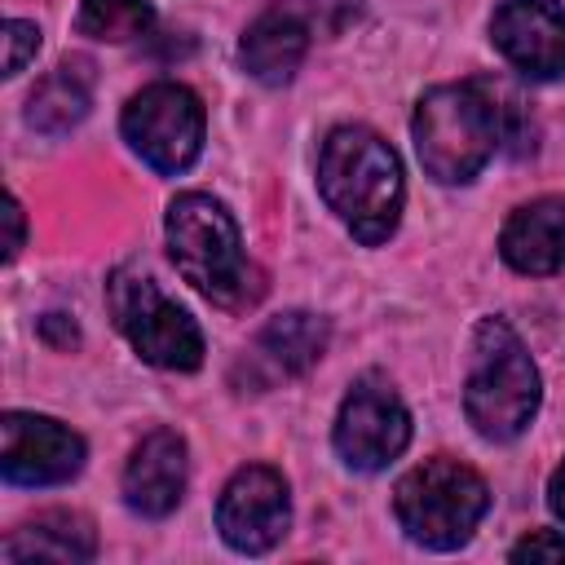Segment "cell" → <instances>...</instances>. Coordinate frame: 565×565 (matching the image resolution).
<instances>
[{
    "label": "cell",
    "instance_id": "1",
    "mask_svg": "<svg viewBox=\"0 0 565 565\" xmlns=\"http://www.w3.org/2000/svg\"><path fill=\"white\" fill-rule=\"evenodd\" d=\"M318 190L327 207L353 230V238L375 247L397 230L402 216V199H406L402 159L375 128L340 124L322 141Z\"/></svg>",
    "mask_w": 565,
    "mask_h": 565
},
{
    "label": "cell",
    "instance_id": "2",
    "mask_svg": "<svg viewBox=\"0 0 565 565\" xmlns=\"http://www.w3.org/2000/svg\"><path fill=\"white\" fill-rule=\"evenodd\" d=\"M411 137H415V154L433 181H441V185L472 181L490 163V154L503 146L499 88L486 79L428 88L415 106Z\"/></svg>",
    "mask_w": 565,
    "mask_h": 565
},
{
    "label": "cell",
    "instance_id": "3",
    "mask_svg": "<svg viewBox=\"0 0 565 565\" xmlns=\"http://www.w3.org/2000/svg\"><path fill=\"white\" fill-rule=\"evenodd\" d=\"M168 252L172 265L181 269V278L207 296L221 309H243L260 296V282L247 252H243V234L238 221L230 216V207L203 190H185L168 203Z\"/></svg>",
    "mask_w": 565,
    "mask_h": 565
},
{
    "label": "cell",
    "instance_id": "4",
    "mask_svg": "<svg viewBox=\"0 0 565 565\" xmlns=\"http://www.w3.org/2000/svg\"><path fill=\"white\" fill-rule=\"evenodd\" d=\"M539 366L503 318H481L472 331V366L463 384V415L486 441H512L539 411Z\"/></svg>",
    "mask_w": 565,
    "mask_h": 565
},
{
    "label": "cell",
    "instance_id": "5",
    "mask_svg": "<svg viewBox=\"0 0 565 565\" xmlns=\"http://www.w3.org/2000/svg\"><path fill=\"white\" fill-rule=\"evenodd\" d=\"M486 508H490V490L481 472L459 459H424L393 490V512L402 530L437 552L463 547L481 525Z\"/></svg>",
    "mask_w": 565,
    "mask_h": 565
},
{
    "label": "cell",
    "instance_id": "6",
    "mask_svg": "<svg viewBox=\"0 0 565 565\" xmlns=\"http://www.w3.org/2000/svg\"><path fill=\"white\" fill-rule=\"evenodd\" d=\"M106 300L115 313V327L124 340L163 371H194L203 362V331L199 322L172 305L150 274L141 269H115L106 282Z\"/></svg>",
    "mask_w": 565,
    "mask_h": 565
},
{
    "label": "cell",
    "instance_id": "7",
    "mask_svg": "<svg viewBox=\"0 0 565 565\" xmlns=\"http://www.w3.org/2000/svg\"><path fill=\"white\" fill-rule=\"evenodd\" d=\"M124 137L154 172H185L203 150V102L177 79L146 84L124 106Z\"/></svg>",
    "mask_w": 565,
    "mask_h": 565
},
{
    "label": "cell",
    "instance_id": "8",
    "mask_svg": "<svg viewBox=\"0 0 565 565\" xmlns=\"http://www.w3.org/2000/svg\"><path fill=\"white\" fill-rule=\"evenodd\" d=\"M335 455L358 468V472H380L388 468L406 441H411V411L402 406L397 388L380 375H362L349 397L340 402V415H335Z\"/></svg>",
    "mask_w": 565,
    "mask_h": 565
},
{
    "label": "cell",
    "instance_id": "9",
    "mask_svg": "<svg viewBox=\"0 0 565 565\" xmlns=\"http://www.w3.org/2000/svg\"><path fill=\"white\" fill-rule=\"evenodd\" d=\"M287 525H291V494L278 468L247 463L225 481L216 499V530L234 552L260 556L287 534Z\"/></svg>",
    "mask_w": 565,
    "mask_h": 565
},
{
    "label": "cell",
    "instance_id": "10",
    "mask_svg": "<svg viewBox=\"0 0 565 565\" xmlns=\"http://www.w3.org/2000/svg\"><path fill=\"white\" fill-rule=\"evenodd\" d=\"M84 468V437L49 415L9 411L0 419V472L13 486H62Z\"/></svg>",
    "mask_w": 565,
    "mask_h": 565
},
{
    "label": "cell",
    "instance_id": "11",
    "mask_svg": "<svg viewBox=\"0 0 565 565\" xmlns=\"http://www.w3.org/2000/svg\"><path fill=\"white\" fill-rule=\"evenodd\" d=\"M490 40L530 79L565 75V9L556 0H503L490 18Z\"/></svg>",
    "mask_w": 565,
    "mask_h": 565
},
{
    "label": "cell",
    "instance_id": "12",
    "mask_svg": "<svg viewBox=\"0 0 565 565\" xmlns=\"http://www.w3.org/2000/svg\"><path fill=\"white\" fill-rule=\"evenodd\" d=\"M185 477H190L185 441L172 428H154L128 455L124 499L141 516H168L181 503V494H185Z\"/></svg>",
    "mask_w": 565,
    "mask_h": 565
},
{
    "label": "cell",
    "instance_id": "13",
    "mask_svg": "<svg viewBox=\"0 0 565 565\" xmlns=\"http://www.w3.org/2000/svg\"><path fill=\"white\" fill-rule=\"evenodd\" d=\"M499 252L516 274H556L565 265V199L521 203L499 234Z\"/></svg>",
    "mask_w": 565,
    "mask_h": 565
},
{
    "label": "cell",
    "instance_id": "14",
    "mask_svg": "<svg viewBox=\"0 0 565 565\" xmlns=\"http://www.w3.org/2000/svg\"><path fill=\"white\" fill-rule=\"evenodd\" d=\"M305 53H309V26H305L300 18H291L287 9L260 13V18L243 31V40H238L243 71H247L252 79L269 84V88L287 84V79L300 71Z\"/></svg>",
    "mask_w": 565,
    "mask_h": 565
},
{
    "label": "cell",
    "instance_id": "15",
    "mask_svg": "<svg viewBox=\"0 0 565 565\" xmlns=\"http://www.w3.org/2000/svg\"><path fill=\"white\" fill-rule=\"evenodd\" d=\"M93 552H97L93 521L84 512H66V508L40 512L35 521L18 525L0 547V556L13 565L18 561H71L75 565V561H93Z\"/></svg>",
    "mask_w": 565,
    "mask_h": 565
},
{
    "label": "cell",
    "instance_id": "16",
    "mask_svg": "<svg viewBox=\"0 0 565 565\" xmlns=\"http://www.w3.org/2000/svg\"><path fill=\"white\" fill-rule=\"evenodd\" d=\"M93 106V62L88 57H66L57 71H49L31 102H26V124L40 132H66L75 128Z\"/></svg>",
    "mask_w": 565,
    "mask_h": 565
},
{
    "label": "cell",
    "instance_id": "17",
    "mask_svg": "<svg viewBox=\"0 0 565 565\" xmlns=\"http://www.w3.org/2000/svg\"><path fill=\"white\" fill-rule=\"evenodd\" d=\"M327 335H331L327 318L305 313V309H291V313H278V318H269L260 327L256 353L274 371H282V375H305L327 353Z\"/></svg>",
    "mask_w": 565,
    "mask_h": 565
},
{
    "label": "cell",
    "instance_id": "18",
    "mask_svg": "<svg viewBox=\"0 0 565 565\" xmlns=\"http://www.w3.org/2000/svg\"><path fill=\"white\" fill-rule=\"evenodd\" d=\"M154 22V9L146 0H79V31L93 40H137Z\"/></svg>",
    "mask_w": 565,
    "mask_h": 565
},
{
    "label": "cell",
    "instance_id": "19",
    "mask_svg": "<svg viewBox=\"0 0 565 565\" xmlns=\"http://www.w3.org/2000/svg\"><path fill=\"white\" fill-rule=\"evenodd\" d=\"M278 9H287L291 18H300L309 26V35H340L353 18H358V0H278Z\"/></svg>",
    "mask_w": 565,
    "mask_h": 565
},
{
    "label": "cell",
    "instance_id": "20",
    "mask_svg": "<svg viewBox=\"0 0 565 565\" xmlns=\"http://www.w3.org/2000/svg\"><path fill=\"white\" fill-rule=\"evenodd\" d=\"M35 53H40V26L9 18L4 22V75H18Z\"/></svg>",
    "mask_w": 565,
    "mask_h": 565
},
{
    "label": "cell",
    "instance_id": "21",
    "mask_svg": "<svg viewBox=\"0 0 565 565\" xmlns=\"http://www.w3.org/2000/svg\"><path fill=\"white\" fill-rule=\"evenodd\" d=\"M508 556H512V561H552V565H565V534H556V530H534V534H525Z\"/></svg>",
    "mask_w": 565,
    "mask_h": 565
},
{
    "label": "cell",
    "instance_id": "22",
    "mask_svg": "<svg viewBox=\"0 0 565 565\" xmlns=\"http://www.w3.org/2000/svg\"><path fill=\"white\" fill-rule=\"evenodd\" d=\"M4 216H9V247H4V260H13V256H18V247H22V203H18V199H9Z\"/></svg>",
    "mask_w": 565,
    "mask_h": 565
},
{
    "label": "cell",
    "instance_id": "23",
    "mask_svg": "<svg viewBox=\"0 0 565 565\" xmlns=\"http://www.w3.org/2000/svg\"><path fill=\"white\" fill-rule=\"evenodd\" d=\"M547 503H552V512L565 521V459H561V468H556L552 481H547Z\"/></svg>",
    "mask_w": 565,
    "mask_h": 565
}]
</instances>
